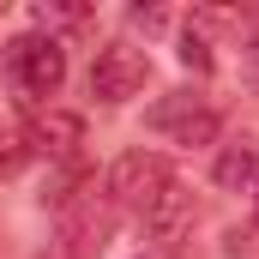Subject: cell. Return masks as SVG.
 <instances>
[{
	"mask_svg": "<svg viewBox=\"0 0 259 259\" xmlns=\"http://www.w3.org/2000/svg\"><path fill=\"white\" fill-rule=\"evenodd\" d=\"M145 78H151V55L133 42H109L91 61V97L97 103H133L145 91Z\"/></svg>",
	"mask_w": 259,
	"mask_h": 259,
	"instance_id": "obj_1",
	"label": "cell"
},
{
	"mask_svg": "<svg viewBox=\"0 0 259 259\" xmlns=\"http://www.w3.org/2000/svg\"><path fill=\"white\" fill-rule=\"evenodd\" d=\"M6 66H12L18 91H30V97H55L61 78H66V49L55 42V36H18L12 55H6Z\"/></svg>",
	"mask_w": 259,
	"mask_h": 259,
	"instance_id": "obj_2",
	"label": "cell"
},
{
	"mask_svg": "<svg viewBox=\"0 0 259 259\" xmlns=\"http://www.w3.org/2000/svg\"><path fill=\"white\" fill-rule=\"evenodd\" d=\"M169 181H175V175H169V163H163L157 151H127V157H115V169H109V199L145 211Z\"/></svg>",
	"mask_w": 259,
	"mask_h": 259,
	"instance_id": "obj_3",
	"label": "cell"
},
{
	"mask_svg": "<svg viewBox=\"0 0 259 259\" xmlns=\"http://www.w3.org/2000/svg\"><path fill=\"white\" fill-rule=\"evenodd\" d=\"M145 121H151L157 133H169L175 145H211V139L223 133L217 109H205V103H199V97H187V91H181V97H163Z\"/></svg>",
	"mask_w": 259,
	"mask_h": 259,
	"instance_id": "obj_4",
	"label": "cell"
},
{
	"mask_svg": "<svg viewBox=\"0 0 259 259\" xmlns=\"http://www.w3.org/2000/svg\"><path fill=\"white\" fill-rule=\"evenodd\" d=\"M187 229H193V193H187L181 181H169L163 193L145 205V235H151V241H181Z\"/></svg>",
	"mask_w": 259,
	"mask_h": 259,
	"instance_id": "obj_5",
	"label": "cell"
},
{
	"mask_svg": "<svg viewBox=\"0 0 259 259\" xmlns=\"http://www.w3.org/2000/svg\"><path fill=\"white\" fill-rule=\"evenodd\" d=\"M103 235H109V211H97V205L72 211V217L61 223V241H66V253H72V259L97 253V247H103Z\"/></svg>",
	"mask_w": 259,
	"mask_h": 259,
	"instance_id": "obj_6",
	"label": "cell"
},
{
	"mask_svg": "<svg viewBox=\"0 0 259 259\" xmlns=\"http://www.w3.org/2000/svg\"><path fill=\"white\" fill-rule=\"evenodd\" d=\"M211 175H217V187H229V193L253 187V181H259V145H247V139H241V145H229V151L217 157V169H211Z\"/></svg>",
	"mask_w": 259,
	"mask_h": 259,
	"instance_id": "obj_7",
	"label": "cell"
},
{
	"mask_svg": "<svg viewBox=\"0 0 259 259\" xmlns=\"http://www.w3.org/2000/svg\"><path fill=\"white\" fill-rule=\"evenodd\" d=\"M78 115H61V109H49L36 127H30V139H36V151H49V157H66L72 145H78Z\"/></svg>",
	"mask_w": 259,
	"mask_h": 259,
	"instance_id": "obj_8",
	"label": "cell"
},
{
	"mask_svg": "<svg viewBox=\"0 0 259 259\" xmlns=\"http://www.w3.org/2000/svg\"><path fill=\"white\" fill-rule=\"evenodd\" d=\"M36 24H84V6H36Z\"/></svg>",
	"mask_w": 259,
	"mask_h": 259,
	"instance_id": "obj_9",
	"label": "cell"
},
{
	"mask_svg": "<svg viewBox=\"0 0 259 259\" xmlns=\"http://www.w3.org/2000/svg\"><path fill=\"white\" fill-rule=\"evenodd\" d=\"M181 66H193V72H211V49H205L199 36H187V42H181Z\"/></svg>",
	"mask_w": 259,
	"mask_h": 259,
	"instance_id": "obj_10",
	"label": "cell"
},
{
	"mask_svg": "<svg viewBox=\"0 0 259 259\" xmlns=\"http://www.w3.org/2000/svg\"><path fill=\"white\" fill-rule=\"evenodd\" d=\"M18 163H24V139L0 127V169H18Z\"/></svg>",
	"mask_w": 259,
	"mask_h": 259,
	"instance_id": "obj_11",
	"label": "cell"
},
{
	"mask_svg": "<svg viewBox=\"0 0 259 259\" xmlns=\"http://www.w3.org/2000/svg\"><path fill=\"white\" fill-rule=\"evenodd\" d=\"M253 217H259V199H253Z\"/></svg>",
	"mask_w": 259,
	"mask_h": 259,
	"instance_id": "obj_12",
	"label": "cell"
}]
</instances>
